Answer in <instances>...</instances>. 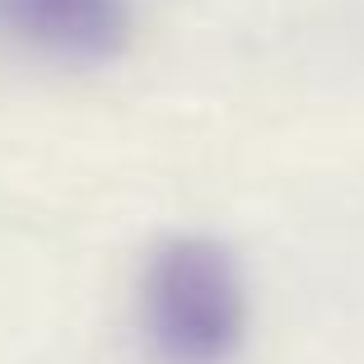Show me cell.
I'll return each mask as SVG.
<instances>
[{
	"label": "cell",
	"instance_id": "cell-1",
	"mask_svg": "<svg viewBox=\"0 0 364 364\" xmlns=\"http://www.w3.org/2000/svg\"><path fill=\"white\" fill-rule=\"evenodd\" d=\"M136 322L159 364H234L247 341V280L238 257L205 234L159 243L140 271Z\"/></svg>",
	"mask_w": 364,
	"mask_h": 364
},
{
	"label": "cell",
	"instance_id": "cell-2",
	"mask_svg": "<svg viewBox=\"0 0 364 364\" xmlns=\"http://www.w3.org/2000/svg\"><path fill=\"white\" fill-rule=\"evenodd\" d=\"M0 33L52 61L98 65L127 52L131 0H0Z\"/></svg>",
	"mask_w": 364,
	"mask_h": 364
}]
</instances>
